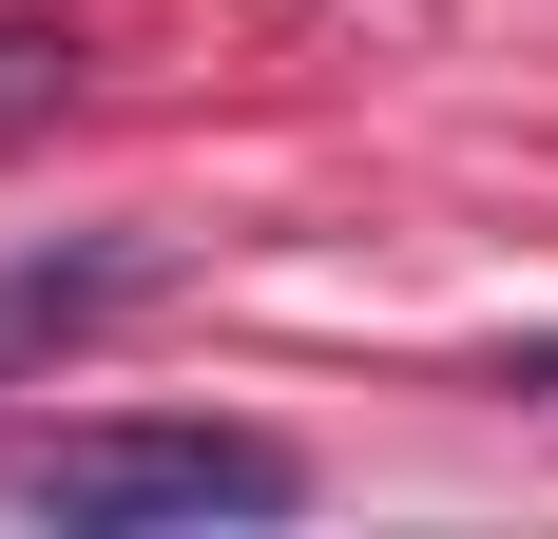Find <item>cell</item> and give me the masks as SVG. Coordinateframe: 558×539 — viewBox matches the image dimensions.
I'll return each mask as SVG.
<instances>
[{"instance_id":"obj_1","label":"cell","mask_w":558,"mask_h":539,"mask_svg":"<svg viewBox=\"0 0 558 539\" xmlns=\"http://www.w3.org/2000/svg\"><path fill=\"white\" fill-rule=\"evenodd\" d=\"M0 501L20 520H289L308 463L270 424H20L0 443Z\"/></svg>"},{"instance_id":"obj_2","label":"cell","mask_w":558,"mask_h":539,"mask_svg":"<svg viewBox=\"0 0 558 539\" xmlns=\"http://www.w3.org/2000/svg\"><path fill=\"white\" fill-rule=\"evenodd\" d=\"M155 289V231H77V251H20L0 270V367H58L77 327H116Z\"/></svg>"}]
</instances>
